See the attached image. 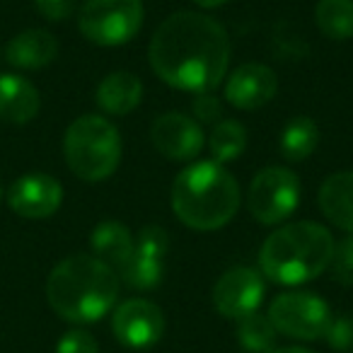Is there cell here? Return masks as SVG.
I'll return each mask as SVG.
<instances>
[{
    "label": "cell",
    "instance_id": "cell-1",
    "mask_svg": "<svg viewBox=\"0 0 353 353\" xmlns=\"http://www.w3.org/2000/svg\"><path fill=\"white\" fill-rule=\"evenodd\" d=\"M150 65L174 90L192 94L213 92L230 63V39L221 22L201 12L170 15L150 39Z\"/></svg>",
    "mask_w": 353,
    "mask_h": 353
},
{
    "label": "cell",
    "instance_id": "cell-2",
    "mask_svg": "<svg viewBox=\"0 0 353 353\" xmlns=\"http://www.w3.org/2000/svg\"><path fill=\"white\" fill-rule=\"evenodd\" d=\"M119 276L90 254H73L54 266L46 281V298L54 312L73 324L102 319L119 298Z\"/></svg>",
    "mask_w": 353,
    "mask_h": 353
},
{
    "label": "cell",
    "instance_id": "cell-3",
    "mask_svg": "<svg viewBox=\"0 0 353 353\" xmlns=\"http://www.w3.org/2000/svg\"><path fill=\"white\" fill-rule=\"evenodd\" d=\"M240 201L237 179L216 160L192 162L172 184V211L192 230L211 232L228 225Z\"/></svg>",
    "mask_w": 353,
    "mask_h": 353
},
{
    "label": "cell",
    "instance_id": "cell-4",
    "mask_svg": "<svg viewBox=\"0 0 353 353\" xmlns=\"http://www.w3.org/2000/svg\"><path fill=\"white\" fill-rule=\"evenodd\" d=\"M334 247L332 232L319 223H288L271 232L261 245V274L281 285L307 283L329 269Z\"/></svg>",
    "mask_w": 353,
    "mask_h": 353
},
{
    "label": "cell",
    "instance_id": "cell-5",
    "mask_svg": "<svg viewBox=\"0 0 353 353\" xmlns=\"http://www.w3.org/2000/svg\"><path fill=\"white\" fill-rule=\"evenodd\" d=\"M63 155L75 176L85 182H102L121 162V136L104 117L85 114L65 131Z\"/></svg>",
    "mask_w": 353,
    "mask_h": 353
},
{
    "label": "cell",
    "instance_id": "cell-6",
    "mask_svg": "<svg viewBox=\"0 0 353 353\" xmlns=\"http://www.w3.org/2000/svg\"><path fill=\"white\" fill-rule=\"evenodd\" d=\"M143 15V0H85L78 27L92 44L119 46L138 34Z\"/></svg>",
    "mask_w": 353,
    "mask_h": 353
},
{
    "label": "cell",
    "instance_id": "cell-7",
    "mask_svg": "<svg viewBox=\"0 0 353 353\" xmlns=\"http://www.w3.org/2000/svg\"><path fill=\"white\" fill-rule=\"evenodd\" d=\"M300 203V179L288 167H266L252 179L247 206L261 225H279L295 213Z\"/></svg>",
    "mask_w": 353,
    "mask_h": 353
},
{
    "label": "cell",
    "instance_id": "cell-8",
    "mask_svg": "<svg viewBox=\"0 0 353 353\" xmlns=\"http://www.w3.org/2000/svg\"><path fill=\"white\" fill-rule=\"evenodd\" d=\"M274 329L283 336L300 339V341H314L322 339L332 322V310L319 295L293 290L281 293L269 305V314Z\"/></svg>",
    "mask_w": 353,
    "mask_h": 353
},
{
    "label": "cell",
    "instance_id": "cell-9",
    "mask_svg": "<svg viewBox=\"0 0 353 353\" xmlns=\"http://www.w3.org/2000/svg\"><path fill=\"white\" fill-rule=\"evenodd\" d=\"M266 285L264 276L250 266H235L218 279L213 288V305L228 319H242L252 312H259Z\"/></svg>",
    "mask_w": 353,
    "mask_h": 353
},
{
    "label": "cell",
    "instance_id": "cell-10",
    "mask_svg": "<svg viewBox=\"0 0 353 353\" xmlns=\"http://www.w3.org/2000/svg\"><path fill=\"white\" fill-rule=\"evenodd\" d=\"M112 332L119 343L128 348H150L162 339L165 314L155 303L131 298L114 310Z\"/></svg>",
    "mask_w": 353,
    "mask_h": 353
},
{
    "label": "cell",
    "instance_id": "cell-11",
    "mask_svg": "<svg viewBox=\"0 0 353 353\" xmlns=\"http://www.w3.org/2000/svg\"><path fill=\"white\" fill-rule=\"evenodd\" d=\"M150 141L170 160L189 162L201 152L203 131L196 119L179 112H167L152 121Z\"/></svg>",
    "mask_w": 353,
    "mask_h": 353
},
{
    "label": "cell",
    "instance_id": "cell-12",
    "mask_svg": "<svg viewBox=\"0 0 353 353\" xmlns=\"http://www.w3.org/2000/svg\"><path fill=\"white\" fill-rule=\"evenodd\" d=\"M63 187L59 179L44 172L20 176L8 192V203L22 218H49L61 208Z\"/></svg>",
    "mask_w": 353,
    "mask_h": 353
},
{
    "label": "cell",
    "instance_id": "cell-13",
    "mask_svg": "<svg viewBox=\"0 0 353 353\" xmlns=\"http://www.w3.org/2000/svg\"><path fill=\"white\" fill-rule=\"evenodd\" d=\"M279 92V78L264 63H245L225 80V99L235 109L254 112L269 104Z\"/></svg>",
    "mask_w": 353,
    "mask_h": 353
},
{
    "label": "cell",
    "instance_id": "cell-14",
    "mask_svg": "<svg viewBox=\"0 0 353 353\" xmlns=\"http://www.w3.org/2000/svg\"><path fill=\"white\" fill-rule=\"evenodd\" d=\"M39 90L22 75H0V119L10 123H27L39 114Z\"/></svg>",
    "mask_w": 353,
    "mask_h": 353
},
{
    "label": "cell",
    "instance_id": "cell-15",
    "mask_svg": "<svg viewBox=\"0 0 353 353\" xmlns=\"http://www.w3.org/2000/svg\"><path fill=\"white\" fill-rule=\"evenodd\" d=\"M319 208L324 218L339 230L353 235V172L329 174L319 187Z\"/></svg>",
    "mask_w": 353,
    "mask_h": 353
},
{
    "label": "cell",
    "instance_id": "cell-16",
    "mask_svg": "<svg viewBox=\"0 0 353 353\" xmlns=\"http://www.w3.org/2000/svg\"><path fill=\"white\" fill-rule=\"evenodd\" d=\"M90 245H92L94 256H97L99 261H104L109 269H114L117 276L126 269L133 252H136V240L131 237L128 228L117 221L99 223V225L92 230Z\"/></svg>",
    "mask_w": 353,
    "mask_h": 353
},
{
    "label": "cell",
    "instance_id": "cell-17",
    "mask_svg": "<svg viewBox=\"0 0 353 353\" xmlns=\"http://www.w3.org/2000/svg\"><path fill=\"white\" fill-rule=\"evenodd\" d=\"M143 99V83L138 75L128 70H117L107 75L97 88V104L102 112L114 117H126L141 104Z\"/></svg>",
    "mask_w": 353,
    "mask_h": 353
},
{
    "label": "cell",
    "instance_id": "cell-18",
    "mask_svg": "<svg viewBox=\"0 0 353 353\" xmlns=\"http://www.w3.org/2000/svg\"><path fill=\"white\" fill-rule=\"evenodd\" d=\"M59 54V41L46 30H27L22 34L12 37L6 49V56L17 68H44Z\"/></svg>",
    "mask_w": 353,
    "mask_h": 353
},
{
    "label": "cell",
    "instance_id": "cell-19",
    "mask_svg": "<svg viewBox=\"0 0 353 353\" xmlns=\"http://www.w3.org/2000/svg\"><path fill=\"white\" fill-rule=\"evenodd\" d=\"M319 143V128L310 117H295L281 133V155L288 162L307 160Z\"/></svg>",
    "mask_w": 353,
    "mask_h": 353
},
{
    "label": "cell",
    "instance_id": "cell-20",
    "mask_svg": "<svg viewBox=\"0 0 353 353\" xmlns=\"http://www.w3.org/2000/svg\"><path fill=\"white\" fill-rule=\"evenodd\" d=\"M314 22L327 39L346 41L353 37V0H319Z\"/></svg>",
    "mask_w": 353,
    "mask_h": 353
},
{
    "label": "cell",
    "instance_id": "cell-21",
    "mask_svg": "<svg viewBox=\"0 0 353 353\" xmlns=\"http://www.w3.org/2000/svg\"><path fill=\"white\" fill-rule=\"evenodd\" d=\"M211 152L216 162H230L235 157H240L247 148V131L240 121H232V119H223L213 126L211 131Z\"/></svg>",
    "mask_w": 353,
    "mask_h": 353
},
{
    "label": "cell",
    "instance_id": "cell-22",
    "mask_svg": "<svg viewBox=\"0 0 353 353\" xmlns=\"http://www.w3.org/2000/svg\"><path fill=\"white\" fill-rule=\"evenodd\" d=\"M276 329L271 319L261 312H252L237 319V341L252 353H269L276 348Z\"/></svg>",
    "mask_w": 353,
    "mask_h": 353
},
{
    "label": "cell",
    "instance_id": "cell-23",
    "mask_svg": "<svg viewBox=\"0 0 353 353\" xmlns=\"http://www.w3.org/2000/svg\"><path fill=\"white\" fill-rule=\"evenodd\" d=\"M162 276H165V259L133 252L126 269L119 274V281H123L133 290H152L160 285Z\"/></svg>",
    "mask_w": 353,
    "mask_h": 353
},
{
    "label": "cell",
    "instance_id": "cell-24",
    "mask_svg": "<svg viewBox=\"0 0 353 353\" xmlns=\"http://www.w3.org/2000/svg\"><path fill=\"white\" fill-rule=\"evenodd\" d=\"M329 269H332V276L336 283L353 285V235L334 247V256Z\"/></svg>",
    "mask_w": 353,
    "mask_h": 353
},
{
    "label": "cell",
    "instance_id": "cell-25",
    "mask_svg": "<svg viewBox=\"0 0 353 353\" xmlns=\"http://www.w3.org/2000/svg\"><path fill=\"white\" fill-rule=\"evenodd\" d=\"M167 247H170V237L160 225H145L136 237V252H141V254L165 259Z\"/></svg>",
    "mask_w": 353,
    "mask_h": 353
},
{
    "label": "cell",
    "instance_id": "cell-26",
    "mask_svg": "<svg viewBox=\"0 0 353 353\" xmlns=\"http://www.w3.org/2000/svg\"><path fill=\"white\" fill-rule=\"evenodd\" d=\"M327 343L334 351H348L353 348V317L351 314H341V317H332L324 336Z\"/></svg>",
    "mask_w": 353,
    "mask_h": 353
},
{
    "label": "cell",
    "instance_id": "cell-27",
    "mask_svg": "<svg viewBox=\"0 0 353 353\" xmlns=\"http://www.w3.org/2000/svg\"><path fill=\"white\" fill-rule=\"evenodd\" d=\"M56 353H99V346L90 332H85V329H70L68 334L61 336Z\"/></svg>",
    "mask_w": 353,
    "mask_h": 353
},
{
    "label": "cell",
    "instance_id": "cell-28",
    "mask_svg": "<svg viewBox=\"0 0 353 353\" xmlns=\"http://www.w3.org/2000/svg\"><path fill=\"white\" fill-rule=\"evenodd\" d=\"M194 114L201 123H213L216 126L218 121H223L221 114H223V107H221V99L211 92H203V94H194Z\"/></svg>",
    "mask_w": 353,
    "mask_h": 353
},
{
    "label": "cell",
    "instance_id": "cell-29",
    "mask_svg": "<svg viewBox=\"0 0 353 353\" xmlns=\"http://www.w3.org/2000/svg\"><path fill=\"white\" fill-rule=\"evenodd\" d=\"M37 10L51 22L68 20L75 10V0H34Z\"/></svg>",
    "mask_w": 353,
    "mask_h": 353
},
{
    "label": "cell",
    "instance_id": "cell-30",
    "mask_svg": "<svg viewBox=\"0 0 353 353\" xmlns=\"http://www.w3.org/2000/svg\"><path fill=\"white\" fill-rule=\"evenodd\" d=\"M269 353H314V351L303 348V346H283V348H271Z\"/></svg>",
    "mask_w": 353,
    "mask_h": 353
},
{
    "label": "cell",
    "instance_id": "cell-31",
    "mask_svg": "<svg viewBox=\"0 0 353 353\" xmlns=\"http://www.w3.org/2000/svg\"><path fill=\"white\" fill-rule=\"evenodd\" d=\"M194 3H196V6L208 8V10H211V8H221L223 3H228V0H194Z\"/></svg>",
    "mask_w": 353,
    "mask_h": 353
},
{
    "label": "cell",
    "instance_id": "cell-32",
    "mask_svg": "<svg viewBox=\"0 0 353 353\" xmlns=\"http://www.w3.org/2000/svg\"><path fill=\"white\" fill-rule=\"evenodd\" d=\"M351 351H353V348H351Z\"/></svg>",
    "mask_w": 353,
    "mask_h": 353
}]
</instances>
